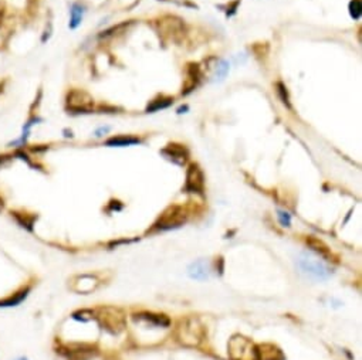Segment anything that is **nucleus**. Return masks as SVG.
<instances>
[{
    "instance_id": "obj_1",
    "label": "nucleus",
    "mask_w": 362,
    "mask_h": 360,
    "mask_svg": "<svg viewBox=\"0 0 362 360\" xmlns=\"http://www.w3.org/2000/svg\"><path fill=\"white\" fill-rule=\"evenodd\" d=\"M297 267L300 268L304 275L314 279H327L331 277L332 271L328 268L321 260L311 257L307 253H302L297 258Z\"/></svg>"
},
{
    "instance_id": "obj_2",
    "label": "nucleus",
    "mask_w": 362,
    "mask_h": 360,
    "mask_svg": "<svg viewBox=\"0 0 362 360\" xmlns=\"http://www.w3.org/2000/svg\"><path fill=\"white\" fill-rule=\"evenodd\" d=\"M178 338L183 345L197 346L204 338L203 326L195 318H188L181 322V326L178 330Z\"/></svg>"
},
{
    "instance_id": "obj_3",
    "label": "nucleus",
    "mask_w": 362,
    "mask_h": 360,
    "mask_svg": "<svg viewBox=\"0 0 362 360\" xmlns=\"http://www.w3.org/2000/svg\"><path fill=\"white\" fill-rule=\"evenodd\" d=\"M98 321L104 329L114 335L122 332L125 328V316L122 314V311L117 308H101L98 311Z\"/></svg>"
},
{
    "instance_id": "obj_4",
    "label": "nucleus",
    "mask_w": 362,
    "mask_h": 360,
    "mask_svg": "<svg viewBox=\"0 0 362 360\" xmlns=\"http://www.w3.org/2000/svg\"><path fill=\"white\" fill-rule=\"evenodd\" d=\"M229 354L233 360H257V347L243 336H233L229 343Z\"/></svg>"
},
{
    "instance_id": "obj_5",
    "label": "nucleus",
    "mask_w": 362,
    "mask_h": 360,
    "mask_svg": "<svg viewBox=\"0 0 362 360\" xmlns=\"http://www.w3.org/2000/svg\"><path fill=\"white\" fill-rule=\"evenodd\" d=\"M94 99L85 91L73 90L67 95V109L73 113H88L92 111Z\"/></svg>"
},
{
    "instance_id": "obj_6",
    "label": "nucleus",
    "mask_w": 362,
    "mask_h": 360,
    "mask_svg": "<svg viewBox=\"0 0 362 360\" xmlns=\"http://www.w3.org/2000/svg\"><path fill=\"white\" fill-rule=\"evenodd\" d=\"M186 221V213L179 206L169 207L168 210L162 214V217L159 218L158 223L155 224L159 230H172L176 227H181Z\"/></svg>"
},
{
    "instance_id": "obj_7",
    "label": "nucleus",
    "mask_w": 362,
    "mask_h": 360,
    "mask_svg": "<svg viewBox=\"0 0 362 360\" xmlns=\"http://www.w3.org/2000/svg\"><path fill=\"white\" fill-rule=\"evenodd\" d=\"M159 31L166 36L171 40H179V38L185 34V29H183V24L179 19L176 17H164L162 20H159Z\"/></svg>"
},
{
    "instance_id": "obj_8",
    "label": "nucleus",
    "mask_w": 362,
    "mask_h": 360,
    "mask_svg": "<svg viewBox=\"0 0 362 360\" xmlns=\"http://www.w3.org/2000/svg\"><path fill=\"white\" fill-rule=\"evenodd\" d=\"M185 189L190 193H197L202 195L204 189L203 173L197 165H190L188 173H186V185Z\"/></svg>"
},
{
    "instance_id": "obj_9",
    "label": "nucleus",
    "mask_w": 362,
    "mask_h": 360,
    "mask_svg": "<svg viewBox=\"0 0 362 360\" xmlns=\"http://www.w3.org/2000/svg\"><path fill=\"white\" fill-rule=\"evenodd\" d=\"M188 274L192 279H199V281L208 279L211 277V264L206 260H197L189 265Z\"/></svg>"
},
{
    "instance_id": "obj_10",
    "label": "nucleus",
    "mask_w": 362,
    "mask_h": 360,
    "mask_svg": "<svg viewBox=\"0 0 362 360\" xmlns=\"http://www.w3.org/2000/svg\"><path fill=\"white\" fill-rule=\"evenodd\" d=\"M162 155H165L169 160H172L176 165H183L188 159V150L185 149L182 145H175L171 143L165 149L162 150Z\"/></svg>"
},
{
    "instance_id": "obj_11",
    "label": "nucleus",
    "mask_w": 362,
    "mask_h": 360,
    "mask_svg": "<svg viewBox=\"0 0 362 360\" xmlns=\"http://www.w3.org/2000/svg\"><path fill=\"white\" fill-rule=\"evenodd\" d=\"M257 360H284V357L276 346L264 345L257 347Z\"/></svg>"
},
{
    "instance_id": "obj_12",
    "label": "nucleus",
    "mask_w": 362,
    "mask_h": 360,
    "mask_svg": "<svg viewBox=\"0 0 362 360\" xmlns=\"http://www.w3.org/2000/svg\"><path fill=\"white\" fill-rule=\"evenodd\" d=\"M307 244L311 247L313 251H316V253L320 255V258H323L325 261H331L332 260V254L331 251H330V248L327 247L321 240L314 238V237H309L308 240H307Z\"/></svg>"
},
{
    "instance_id": "obj_13",
    "label": "nucleus",
    "mask_w": 362,
    "mask_h": 360,
    "mask_svg": "<svg viewBox=\"0 0 362 360\" xmlns=\"http://www.w3.org/2000/svg\"><path fill=\"white\" fill-rule=\"evenodd\" d=\"M29 292H30V288H24V289H22V291L13 293L12 296H9V298H6V299L0 301V307H3V308L17 307L19 304H22L23 301L27 298Z\"/></svg>"
},
{
    "instance_id": "obj_14",
    "label": "nucleus",
    "mask_w": 362,
    "mask_h": 360,
    "mask_svg": "<svg viewBox=\"0 0 362 360\" xmlns=\"http://www.w3.org/2000/svg\"><path fill=\"white\" fill-rule=\"evenodd\" d=\"M84 12L85 10L80 3H74L71 6V10H70V29H77L81 24Z\"/></svg>"
},
{
    "instance_id": "obj_15",
    "label": "nucleus",
    "mask_w": 362,
    "mask_h": 360,
    "mask_svg": "<svg viewBox=\"0 0 362 360\" xmlns=\"http://www.w3.org/2000/svg\"><path fill=\"white\" fill-rule=\"evenodd\" d=\"M135 319L139 321H146V322H151L155 326H168L169 325V319L165 315H153V314H139V315L134 316Z\"/></svg>"
},
{
    "instance_id": "obj_16",
    "label": "nucleus",
    "mask_w": 362,
    "mask_h": 360,
    "mask_svg": "<svg viewBox=\"0 0 362 360\" xmlns=\"http://www.w3.org/2000/svg\"><path fill=\"white\" fill-rule=\"evenodd\" d=\"M139 143V139L132 138V136H115L107 141L108 146H129V145H135Z\"/></svg>"
},
{
    "instance_id": "obj_17",
    "label": "nucleus",
    "mask_w": 362,
    "mask_h": 360,
    "mask_svg": "<svg viewBox=\"0 0 362 360\" xmlns=\"http://www.w3.org/2000/svg\"><path fill=\"white\" fill-rule=\"evenodd\" d=\"M229 73V63L226 60H219L216 67H215V74H213V81L218 83V81H223L225 77Z\"/></svg>"
},
{
    "instance_id": "obj_18",
    "label": "nucleus",
    "mask_w": 362,
    "mask_h": 360,
    "mask_svg": "<svg viewBox=\"0 0 362 360\" xmlns=\"http://www.w3.org/2000/svg\"><path fill=\"white\" fill-rule=\"evenodd\" d=\"M172 104V98H166V99H158V101H153L151 105L148 106V112H153V111H158V109H164L166 106H169Z\"/></svg>"
},
{
    "instance_id": "obj_19",
    "label": "nucleus",
    "mask_w": 362,
    "mask_h": 360,
    "mask_svg": "<svg viewBox=\"0 0 362 360\" xmlns=\"http://www.w3.org/2000/svg\"><path fill=\"white\" fill-rule=\"evenodd\" d=\"M349 13H351V16H352L354 19H359V17H361L362 5L359 0H354V2L349 3Z\"/></svg>"
},
{
    "instance_id": "obj_20",
    "label": "nucleus",
    "mask_w": 362,
    "mask_h": 360,
    "mask_svg": "<svg viewBox=\"0 0 362 360\" xmlns=\"http://www.w3.org/2000/svg\"><path fill=\"white\" fill-rule=\"evenodd\" d=\"M279 220L280 223L283 227H290V223H291V217H290V214L286 213V211H279Z\"/></svg>"
},
{
    "instance_id": "obj_21",
    "label": "nucleus",
    "mask_w": 362,
    "mask_h": 360,
    "mask_svg": "<svg viewBox=\"0 0 362 360\" xmlns=\"http://www.w3.org/2000/svg\"><path fill=\"white\" fill-rule=\"evenodd\" d=\"M110 129H111L110 127L99 128V129H97V131H95V136H97V138H101L102 135H106V134L108 132V131H110Z\"/></svg>"
},
{
    "instance_id": "obj_22",
    "label": "nucleus",
    "mask_w": 362,
    "mask_h": 360,
    "mask_svg": "<svg viewBox=\"0 0 362 360\" xmlns=\"http://www.w3.org/2000/svg\"><path fill=\"white\" fill-rule=\"evenodd\" d=\"M8 160V156H0V166L5 165V162Z\"/></svg>"
},
{
    "instance_id": "obj_23",
    "label": "nucleus",
    "mask_w": 362,
    "mask_h": 360,
    "mask_svg": "<svg viewBox=\"0 0 362 360\" xmlns=\"http://www.w3.org/2000/svg\"><path fill=\"white\" fill-rule=\"evenodd\" d=\"M186 109H188V106H182L178 109V113H183V111H186Z\"/></svg>"
},
{
    "instance_id": "obj_24",
    "label": "nucleus",
    "mask_w": 362,
    "mask_h": 360,
    "mask_svg": "<svg viewBox=\"0 0 362 360\" xmlns=\"http://www.w3.org/2000/svg\"><path fill=\"white\" fill-rule=\"evenodd\" d=\"M2 209H3V200L0 199V210H2Z\"/></svg>"
},
{
    "instance_id": "obj_25",
    "label": "nucleus",
    "mask_w": 362,
    "mask_h": 360,
    "mask_svg": "<svg viewBox=\"0 0 362 360\" xmlns=\"http://www.w3.org/2000/svg\"><path fill=\"white\" fill-rule=\"evenodd\" d=\"M17 360H29V359H26V357H20V359H17Z\"/></svg>"
}]
</instances>
